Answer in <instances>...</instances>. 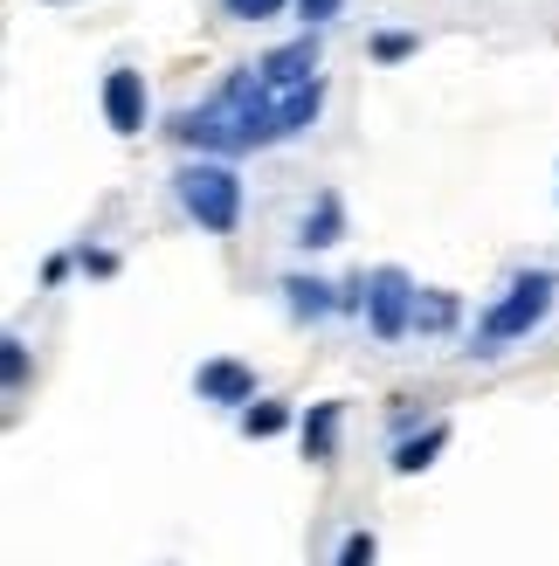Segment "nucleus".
Listing matches in <instances>:
<instances>
[{"label": "nucleus", "mask_w": 559, "mask_h": 566, "mask_svg": "<svg viewBox=\"0 0 559 566\" xmlns=\"http://www.w3.org/2000/svg\"><path fill=\"white\" fill-rule=\"evenodd\" d=\"M284 429H291V408H284V401H249V408H242V436H249V442L284 436Z\"/></svg>", "instance_id": "f8f14e48"}, {"label": "nucleus", "mask_w": 559, "mask_h": 566, "mask_svg": "<svg viewBox=\"0 0 559 566\" xmlns=\"http://www.w3.org/2000/svg\"><path fill=\"white\" fill-rule=\"evenodd\" d=\"M414 304H422V283H414L401 263L367 270V332L394 346L401 332H414Z\"/></svg>", "instance_id": "20e7f679"}, {"label": "nucleus", "mask_w": 559, "mask_h": 566, "mask_svg": "<svg viewBox=\"0 0 559 566\" xmlns=\"http://www.w3.org/2000/svg\"><path fill=\"white\" fill-rule=\"evenodd\" d=\"M552 297H559V276H552V270H525V276H511V283H505V297H497L484 318H477V338H470V353H477V359H497L505 346H518V338L532 332V325H546Z\"/></svg>", "instance_id": "f03ea898"}, {"label": "nucleus", "mask_w": 559, "mask_h": 566, "mask_svg": "<svg viewBox=\"0 0 559 566\" xmlns=\"http://www.w3.org/2000/svg\"><path fill=\"white\" fill-rule=\"evenodd\" d=\"M104 125L110 132H118V138H138V132H146V76H138V70H104Z\"/></svg>", "instance_id": "39448f33"}, {"label": "nucleus", "mask_w": 559, "mask_h": 566, "mask_svg": "<svg viewBox=\"0 0 559 566\" xmlns=\"http://www.w3.org/2000/svg\"><path fill=\"white\" fill-rule=\"evenodd\" d=\"M276 291H284V304H291V318H331V311H346V297L331 291V283H318V276H284L276 283Z\"/></svg>", "instance_id": "1a4fd4ad"}, {"label": "nucleus", "mask_w": 559, "mask_h": 566, "mask_svg": "<svg viewBox=\"0 0 559 566\" xmlns=\"http://www.w3.org/2000/svg\"><path fill=\"white\" fill-rule=\"evenodd\" d=\"M173 201L201 235H235L242 229V180L229 159H187L173 174Z\"/></svg>", "instance_id": "7ed1b4c3"}, {"label": "nucleus", "mask_w": 559, "mask_h": 566, "mask_svg": "<svg viewBox=\"0 0 559 566\" xmlns=\"http://www.w3.org/2000/svg\"><path fill=\"white\" fill-rule=\"evenodd\" d=\"M373 553H380V546H373V532H352V539L339 546V559H331V566H373Z\"/></svg>", "instance_id": "f3484780"}, {"label": "nucleus", "mask_w": 559, "mask_h": 566, "mask_svg": "<svg viewBox=\"0 0 559 566\" xmlns=\"http://www.w3.org/2000/svg\"><path fill=\"white\" fill-rule=\"evenodd\" d=\"M284 8H291V0H221V14H229V21H276Z\"/></svg>", "instance_id": "dca6fc26"}, {"label": "nucleus", "mask_w": 559, "mask_h": 566, "mask_svg": "<svg viewBox=\"0 0 559 566\" xmlns=\"http://www.w3.org/2000/svg\"><path fill=\"white\" fill-rule=\"evenodd\" d=\"M442 449H450V421H429L422 436H401L394 442V476H414V470H429Z\"/></svg>", "instance_id": "9d476101"}, {"label": "nucleus", "mask_w": 559, "mask_h": 566, "mask_svg": "<svg viewBox=\"0 0 559 566\" xmlns=\"http://www.w3.org/2000/svg\"><path fill=\"white\" fill-rule=\"evenodd\" d=\"M166 138H180V146H193L201 159H235V153H263L276 146V91L263 83L256 63H242L221 76V91L187 104L166 118Z\"/></svg>", "instance_id": "f257e3e1"}, {"label": "nucleus", "mask_w": 559, "mask_h": 566, "mask_svg": "<svg viewBox=\"0 0 559 566\" xmlns=\"http://www.w3.org/2000/svg\"><path fill=\"white\" fill-rule=\"evenodd\" d=\"M304 256H312V249H331V242H346V201L339 193H318L312 208H304V221H297V235H291Z\"/></svg>", "instance_id": "6e6552de"}, {"label": "nucleus", "mask_w": 559, "mask_h": 566, "mask_svg": "<svg viewBox=\"0 0 559 566\" xmlns=\"http://www.w3.org/2000/svg\"><path fill=\"white\" fill-rule=\"evenodd\" d=\"M456 291H422V304H414V332H450L456 325Z\"/></svg>", "instance_id": "ddd939ff"}, {"label": "nucleus", "mask_w": 559, "mask_h": 566, "mask_svg": "<svg viewBox=\"0 0 559 566\" xmlns=\"http://www.w3.org/2000/svg\"><path fill=\"white\" fill-rule=\"evenodd\" d=\"M256 70H263L270 91H297V83H312V76H318V35H297V42H284V49H270Z\"/></svg>", "instance_id": "0eeeda50"}, {"label": "nucleus", "mask_w": 559, "mask_h": 566, "mask_svg": "<svg viewBox=\"0 0 559 566\" xmlns=\"http://www.w3.org/2000/svg\"><path fill=\"white\" fill-rule=\"evenodd\" d=\"M339 421H346L339 401H318L312 415H304V457H312V463H331V457H339Z\"/></svg>", "instance_id": "9b49d317"}, {"label": "nucleus", "mask_w": 559, "mask_h": 566, "mask_svg": "<svg viewBox=\"0 0 559 566\" xmlns=\"http://www.w3.org/2000/svg\"><path fill=\"white\" fill-rule=\"evenodd\" d=\"M339 8H346V0H297V14L312 21V28H318V21H331V14H339Z\"/></svg>", "instance_id": "6ab92c4d"}, {"label": "nucleus", "mask_w": 559, "mask_h": 566, "mask_svg": "<svg viewBox=\"0 0 559 566\" xmlns=\"http://www.w3.org/2000/svg\"><path fill=\"white\" fill-rule=\"evenodd\" d=\"M0 387H8V394L28 387V338H21V332L0 338Z\"/></svg>", "instance_id": "4468645a"}, {"label": "nucleus", "mask_w": 559, "mask_h": 566, "mask_svg": "<svg viewBox=\"0 0 559 566\" xmlns=\"http://www.w3.org/2000/svg\"><path fill=\"white\" fill-rule=\"evenodd\" d=\"M76 263H83V276H118V256H110V249H91V242L76 249Z\"/></svg>", "instance_id": "a211bd4d"}, {"label": "nucleus", "mask_w": 559, "mask_h": 566, "mask_svg": "<svg viewBox=\"0 0 559 566\" xmlns=\"http://www.w3.org/2000/svg\"><path fill=\"white\" fill-rule=\"evenodd\" d=\"M193 394L214 408H249L256 401V374H249L242 359H201L193 366Z\"/></svg>", "instance_id": "423d86ee"}, {"label": "nucleus", "mask_w": 559, "mask_h": 566, "mask_svg": "<svg viewBox=\"0 0 559 566\" xmlns=\"http://www.w3.org/2000/svg\"><path fill=\"white\" fill-rule=\"evenodd\" d=\"M414 49H422V35H408V28H380V35H373V63H408Z\"/></svg>", "instance_id": "2eb2a0df"}]
</instances>
